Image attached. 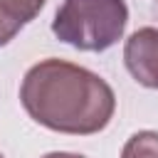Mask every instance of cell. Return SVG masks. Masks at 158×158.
I'll return each mask as SVG.
<instances>
[{
  "label": "cell",
  "instance_id": "7a4b0ae2",
  "mask_svg": "<svg viewBox=\"0 0 158 158\" xmlns=\"http://www.w3.org/2000/svg\"><path fill=\"white\" fill-rule=\"evenodd\" d=\"M126 22L123 0H64L54 12L52 32L81 52H104L121 40Z\"/></svg>",
  "mask_w": 158,
  "mask_h": 158
},
{
  "label": "cell",
  "instance_id": "5b68a950",
  "mask_svg": "<svg viewBox=\"0 0 158 158\" xmlns=\"http://www.w3.org/2000/svg\"><path fill=\"white\" fill-rule=\"evenodd\" d=\"M121 158H158V133L156 131H138L133 133L123 151Z\"/></svg>",
  "mask_w": 158,
  "mask_h": 158
},
{
  "label": "cell",
  "instance_id": "277c9868",
  "mask_svg": "<svg viewBox=\"0 0 158 158\" xmlns=\"http://www.w3.org/2000/svg\"><path fill=\"white\" fill-rule=\"evenodd\" d=\"M42 7L44 0H0V47L32 22Z\"/></svg>",
  "mask_w": 158,
  "mask_h": 158
},
{
  "label": "cell",
  "instance_id": "8992f818",
  "mask_svg": "<svg viewBox=\"0 0 158 158\" xmlns=\"http://www.w3.org/2000/svg\"><path fill=\"white\" fill-rule=\"evenodd\" d=\"M42 158H86V156H79V153H64V151H54V153H47Z\"/></svg>",
  "mask_w": 158,
  "mask_h": 158
},
{
  "label": "cell",
  "instance_id": "3957f363",
  "mask_svg": "<svg viewBox=\"0 0 158 158\" xmlns=\"http://www.w3.org/2000/svg\"><path fill=\"white\" fill-rule=\"evenodd\" d=\"M123 62L128 74L138 84L148 89H158V30L156 27L136 30L126 40Z\"/></svg>",
  "mask_w": 158,
  "mask_h": 158
},
{
  "label": "cell",
  "instance_id": "52a82bcc",
  "mask_svg": "<svg viewBox=\"0 0 158 158\" xmlns=\"http://www.w3.org/2000/svg\"><path fill=\"white\" fill-rule=\"evenodd\" d=\"M0 158H5V156H2V153H0Z\"/></svg>",
  "mask_w": 158,
  "mask_h": 158
},
{
  "label": "cell",
  "instance_id": "6da1fadb",
  "mask_svg": "<svg viewBox=\"0 0 158 158\" xmlns=\"http://www.w3.org/2000/svg\"><path fill=\"white\" fill-rule=\"evenodd\" d=\"M20 101L32 121L72 136L104 131L116 111L114 89L99 74L54 57L27 69Z\"/></svg>",
  "mask_w": 158,
  "mask_h": 158
}]
</instances>
